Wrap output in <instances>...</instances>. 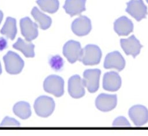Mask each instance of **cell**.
Returning <instances> with one entry per match:
<instances>
[{
    "instance_id": "obj_20",
    "label": "cell",
    "mask_w": 148,
    "mask_h": 136,
    "mask_svg": "<svg viewBox=\"0 0 148 136\" xmlns=\"http://www.w3.org/2000/svg\"><path fill=\"white\" fill-rule=\"evenodd\" d=\"M13 47L21 51L27 57H33L35 56L34 44L30 42H27L20 38H18L17 42L13 44Z\"/></svg>"
},
{
    "instance_id": "obj_5",
    "label": "cell",
    "mask_w": 148,
    "mask_h": 136,
    "mask_svg": "<svg viewBox=\"0 0 148 136\" xmlns=\"http://www.w3.org/2000/svg\"><path fill=\"white\" fill-rule=\"evenodd\" d=\"M101 71L99 69H88L83 73V82L88 91L94 93L99 88Z\"/></svg>"
},
{
    "instance_id": "obj_11",
    "label": "cell",
    "mask_w": 148,
    "mask_h": 136,
    "mask_svg": "<svg viewBox=\"0 0 148 136\" xmlns=\"http://www.w3.org/2000/svg\"><path fill=\"white\" fill-rule=\"evenodd\" d=\"M73 32L77 36L87 35L91 30V20L85 16H80L72 23Z\"/></svg>"
},
{
    "instance_id": "obj_17",
    "label": "cell",
    "mask_w": 148,
    "mask_h": 136,
    "mask_svg": "<svg viewBox=\"0 0 148 136\" xmlns=\"http://www.w3.org/2000/svg\"><path fill=\"white\" fill-rule=\"evenodd\" d=\"M86 0H65L63 6L66 13L71 17L80 14L86 10Z\"/></svg>"
},
{
    "instance_id": "obj_27",
    "label": "cell",
    "mask_w": 148,
    "mask_h": 136,
    "mask_svg": "<svg viewBox=\"0 0 148 136\" xmlns=\"http://www.w3.org/2000/svg\"><path fill=\"white\" fill-rule=\"evenodd\" d=\"M2 19H3V13L0 10V24L2 20Z\"/></svg>"
},
{
    "instance_id": "obj_26",
    "label": "cell",
    "mask_w": 148,
    "mask_h": 136,
    "mask_svg": "<svg viewBox=\"0 0 148 136\" xmlns=\"http://www.w3.org/2000/svg\"><path fill=\"white\" fill-rule=\"evenodd\" d=\"M7 43V41L4 38L0 37V51L5 49L8 46Z\"/></svg>"
},
{
    "instance_id": "obj_18",
    "label": "cell",
    "mask_w": 148,
    "mask_h": 136,
    "mask_svg": "<svg viewBox=\"0 0 148 136\" xmlns=\"http://www.w3.org/2000/svg\"><path fill=\"white\" fill-rule=\"evenodd\" d=\"M0 32L7 38L13 40L17 33L16 21L15 19L10 17H7Z\"/></svg>"
},
{
    "instance_id": "obj_16",
    "label": "cell",
    "mask_w": 148,
    "mask_h": 136,
    "mask_svg": "<svg viewBox=\"0 0 148 136\" xmlns=\"http://www.w3.org/2000/svg\"><path fill=\"white\" fill-rule=\"evenodd\" d=\"M134 25L131 20L122 16L114 23V29L119 35H127L133 31Z\"/></svg>"
},
{
    "instance_id": "obj_10",
    "label": "cell",
    "mask_w": 148,
    "mask_h": 136,
    "mask_svg": "<svg viewBox=\"0 0 148 136\" xmlns=\"http://www.w3.org/2000/svg\"><path fill=\"white\" fill-rule=\"evenodd\" d=\"M83 80L78 75L71 76L68 80V92L71 97L79 98L85 94Z\"/></svg>"
},
{
    "instance_id": "obj_24",
    "label": "cell",
    "mask_w": 148,
    "mask_h": 136,
    "mask_svg": "<svg viewBox=\"0 0 148 136\" xmlns=\"http://www.w3.org/2000/svg\"><path fill=\"white\" fill-rule=\"evenodd\" d=\"M114 126H130L131 124L128 120L124 116H119L113 122Z\"/></svg>"
},
{
    "instance_id": "obj_2",
    "label": "cell",
    "mask_w": 148,
    "mask_h": 136,
    "mask_svg": "<svg viewBox=\"0 0 148 136\" xmlns=\"http://www.w3.org/2000/svg\"><path fill=\"white\" fill-rule=\"evenodd\" d=\"M34 107L38 115L46 117L50 115L53 112L55 103L51 97L46 95H42L36 99Z\"/></svg>"
},
{
    "instance_id": "obj_7",
    "label": "cell",
    "mask_w": 148,
    "mask_h": 136,
    "mask_svg": "<svg viewBox=\"0 0 148 136\" xmlns=\"http://www.w3.org/2000/svg\"><path fill=\"white\" fill-rule=\"evenodd\" d=\"M20 25L21 34L27 42H31L38 36V25L28 17L21 19L20 21Z\"/></svg>"
},
{
    "instance_id": "obj_13",
    "label": "cell",
    "mask_w": 148,
    "mask_h": 136,
    "mask_svg": "<svg viewBox=\"0 0 148 136\" xmlns=\"http://www.w3.org/2000/svg\"><path fill=\"white\" fill-rule=\"evenodd\" d=\"M125 65V60L118 51H114L108 53L105 57L103 64L105 68H114L119 71L123 69Z\"/></svg>"
},
{
    "instance_id": "obj_22",
    "label": "cell",
    "mask_w": 148,
    "mask_h": 136,
    "mask_svg": "<svg viewBox=\"0 0 148 136\" xmlns=\"http://www.w3.org/2000/svg\"><path fill=\"white\" fill-rule=\"evenodd\" d=\"M36 3L42 10L50 13L56 12L59 8L58 0H37Z\"/></svg>"
},
{
    "instance_id": "obj_6",
    "label": "cell",
    "mask_w": 148,
    "mask_h": 136,
    "mask_svg": "<svg viewBox=\"0 0 148 136\" xmlns=\"http://www.w3.org/2000/svg\"><path fill=\"white\" fill-rule=\"evenodd\" d=\"M126 12L137 21H140L147 14V6L142 0H131L127 3Z\"/></svg>"
},
{
    "instance_id": "obj_3",
    "label": "cell",
    "mask_w": 148,
    "mask_h": 136,
    "mask_svg": "<svg viewBox=\"0 0 148 136\" xmlns=\"http://www.w3.org/2000/svg\"><path fill=\"white\" fill-rule=\"evenodd\" d=\"M3 61L6 71L10 74H17L23 68L24 63L17 53L9 51L4 56Z\"/></svg>"
},
{
    "instance_id": "obj_9",
    "label": "cell",
    "mask_w": 148,
    "mask_h": 136,
    "mask_svg": "<svg viewBox=\"0 0 148 136\" xmlns=\"http://www.w3.org/2000/svg\"><path fill=\"white\" fill-rule=\"evenodd\" d=\"M128 115L135 126H140L148 121V110L143 105H136L129 110Z\"/></svg>"
},
{
    "instance_id": "obj_29",
    "label": "cell",
    "mask_w": 148,
    "mask_h": 136,
    "mask_svg": "<svg viewBox=\"0 0 148 136\" xmlns=\"http://www.w3.org/2000/svg\"><path fill=\"white\" fill-rule=\"evenodd\" d=\"M146 2L148 3V0H146Z\"/></svg>"
},
{
    "instance_id": "obj_28",
    "label": "cell",
    "mask_w": 148,
    "mask_h": 136,
    "mask_svg": "<svg viewBox=\"0 0 148 136\" xmlns=\"http://www.w3.org/2000/svg\"><path fill=\"white\" fill-rule=\"evenodd\" d=\"M2 72V68H1V63H0V75Z\"/></svg>"
},
{
    "instance_id": "obj_14",
    "label": "cell",
    "mask_w": 148,
    "mask_h": 136,
    "mask_svg": "<svg viewBox=\"0 0 148 136\" xmlns=\"http://www.w3.org/2000/svg\"><path fill=\"white\" fill-rule=\"evenodd\" d=\"M120 44L124 52L127 55H132L135 58L139 53L142 45L140 42L132 35L127 39H121Z\"/></svg>"
},
{
    "instance_id": "obj_4",
    "label": "cell",
    "mask_w": 148,
    "mask_h": 136,
    "mask_svg": "<svg viewBox=\"0 0 148 136\" xmlns=\"http://www.w3.org/2000/svg\"><path fill=\"white\" fill-rule=\"evenodd\" d=\"M64 81L60 76L51 75L47 76L43 82L44 90L56 97H60L64 94Z\"/></svg>"
},
{
    "instance_id": "obj_8",
    "label": "cell",
    "mask_w": 148,
    "mask_h": 136,
    "mask_svg": "<svg viewBox=\"0 0 148 136\" xmlns=\"http://www.w3.org/2000/svg\"><path fill=\"white\" fill-rule=\"evenodd\" d=\"M82 51L80 43L73 40L68 41L63 47V54L71 63H74L79 60Z\"/></svg>"
},
{
    "instance_id": "obj_25",
    "label": "cell",
    "mask_w": 148,
    "mask_h": 136,
    "mask_svg": "<svg viewBox=\"0 0 148 136\" xmlns=\"http://www.w3.org/2000/svg\"><path fill=\"white\" fill-rule=\"evenodd\" d=\"M50 64L53 68L58 69L63 65V60L59 56H56L51 59Z\"/></svg>"
},
{
    "instance_id": "obj_21",
    "label": "cell",
    "mask_w": 148,
    "mask_h": 136,
    "mask_svg": "<svg viewBox=\"0 0 148 136\" xmlns=\"http://www.w3.org/2000/svg\"><path fill=\"white\" fill-rule=\"evenodd\" d=\"M13 112L16 115L21 119H27L31 115V107L27 102L20 101L14 104Z\"/></svg>"
},
{
    "instance_id": "obj_1",
    "label": "cell",
    "mask_w": 148,
    "mask_h": 136,
    "mask_svg": "<svg viewBox=\"0 0 148 136\" xmlns=\"http://www.w3.org/2000/svg\"><path fill=\"white\" fill-rule=\"evenodd\" d=\"M102 52L100 48L95 45H87L82 49L79 61L86 65L98 64L101 60Z\"/></svg>"
},
{
    "instance_id": "obj_15",
    "label": "cell",
    "mask_w": 148,
    "mask_h": 136,
    "mask_svg": "<svg viewBox=\"0 0 148 136\" xmlns=\"http://www.w3.org/2000/svg\"><path fill=\"white\" fill-rule=\"evenodd\" d=\"M121 79L119 73L110 71L104 74L103 78V88L108 91H117L121 86Z\"/></svg>"
},
{
    "instance_id": "obj_12",
    "label": "cell",
    "mask_w": 148,
    "mask_h": 136,
    "mask_svg": "<svg viewBox=\"0 0 148 136\" xmlns=\"http://www.w3.org/2000/svg\"><path fill=\"white\" fill-rule=\"evenodd\" d=\"M117 104L116 94H100L95 100V105L100 111L107 112L114 109Z\"/></svg>"
},
{
    "instance_id": "obj_23",
    "label": "cell",
    "mask_w": 148,
    "mask_h": 136,
    "mask_svg": "<svg viewBox=\"0 0 148 136\" xmlns=\"http://www.w3.org/2000/svg\"><path fill=\"white\" fill-rule=\"evenodd\" d=\"M0 125L1 126H20V123L17 120L14 119V118L6 116L3 119Z\"/></svg>"
},
{
    "instance_id": "obj_19",
    "label": "cell",
    "mask_w": 148,
    "mask_h": 136,
    "mask_svg": "<svg viewBox=\"0 0 148 136\" xmlns=\"http://www.w3.org/2000/svg\"><path fill=\"white\" fill-rule=\"evenodd\" d=\"M31 14L35 20L39 23V27L41 29L46 30L51 25V19L40 12L36 6L34 7L32 9Z\"/></svg>"
}]
</instances>
